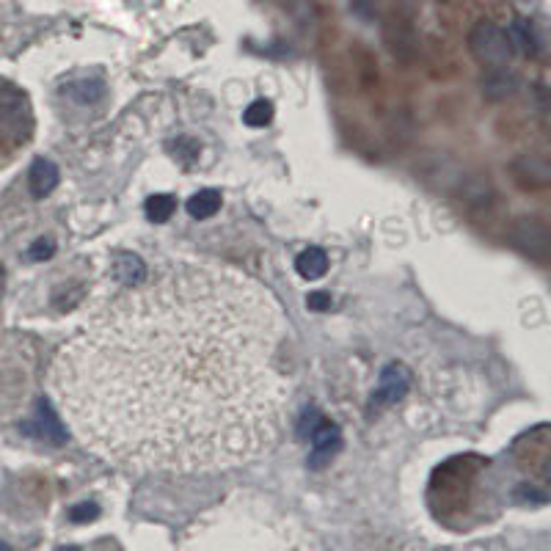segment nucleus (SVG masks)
I'll use <instances>...</instances> for the list:
<instances>
[{"label": "nucleus", "instance_id": "obj_2", "mask_svg": "<svg viewBox=\"0 0 551 551\" xmlns=\"http://www.w3.org/2000/svg\"><path fill=\"white\" fill-rule=\"evenodd\" d=\"M469 50L472 56L485 64V67L499 69L505 67L510 56H513V45L507 34L494 23H477L469 34Z\"/></svg>", "mask_w": 551, "mask_h": 551}, {"label": "nucleus", "instance_id": "obj_10", "mask_svg": "<svg viewBox=\"0 0 551 551\" xmlns=\"http://www.w3.org/2000/svg\"><path fill=\"white\" fill-rule=\"evenodd\" d=\"M116 279L122 284H127V287L144 284V279H147V268H144L141 257H135V254H119V257H116Z\"/></svg>", "mask_w": 551, "mask_h": 551}, {"label": "nucleus", "instance_id": "obj_20", "mask_svg": "<svg viewBox=\"0 0 551 551\" xmlns=\"http://www.w3.org/2000/svg\"><path fill=\"white\" fill-rule=\"evenodd\" d=\"M306 306H309L312 312H326V309H331V295L323 293V290L309 293V298H306Z\"/></svg>", "mask_w": 551, "mask_h": 551}, {"label": "nucleus", "instance_id": "obj_7", "mask_svg": "<svg viewBox=\"0 0 551 551\" xmlns=\"http://www.w3.org/2000/svg\"><path fill=\"white\" fill-rule=\"evenodd\" d=\"M510 174L521 188H546L551 182V169L546 166V160L538 158H516Z\"/></svg>", "mask_w": 551, "mask_h": 551}, {"label": "nucleus", "instance_id": "obj_8", "mask_svg": "<svg viewBox=\"0 0 551 551\" xmlns=\"http://www.w3.org/2000/svg\"><path fill=\"white\" fill-rule=\"evenodd\" d=\"M61 180V174H58V166L53 160L45 158H36L34 166H31V174H28V185H31V193H34V199H45L53 193V188Z\"/></svg>", "mask_w": 551, "mask_h": 551}, {"label": "nucleus", "instance_id": "obj_15", "mask_svg": "<svg viewBox=\"0 0 551 551\" xmlns=\"http://www.w3.org/2000/svg\"><path fill=\"white\" fill-rule=\"evenodd\" d=\"M507 39H510V45L518 47V50H521V53H527V56H535V53H538L535 34H532V28H529L524 20H516V23H513V28H510Z\"/></svg>", "mask_w": 551, "mask_h": 551}, {"label": "nucleus", "instance_id": "obj_4", "mask_svg": "<svg viewBox=\"0 0 551 551\" xmlns=\"http://www.w3.org/2000/svg\"><path fill=\"white\" fill-rule=\"evenodd\" d=\"M408 389H411V370L405 364H389L381 372V383H378V389L372 394L370 414L378 411V408H386V405L400 403L408 394Z\"/></svg>", "mask_w": 551, "mask_h": 551}, {"label": "nucleus", "instance_id": "obj_1", "mask_svg": "<svg viewBox=\"0 0 551 551\" xmlns=\"http://www.w3.org/2000/svg\"><path fill=\"white\" fill-rule=\"evenodd\" d=\"M276 298L232 270L177 265L89 320L50 381L78 439L133 469L196 472L265 455L290 411Z\"/></svg>", "mask_w": 551, "mask_h": 551}, {"label": "nucleus", "instance_id": "obj_18", "mask_svg": "<svg viewBox=\"0 0 551 551\" xmlns=\"http://www.w3.org/2000/svg\"><path fill=\"white\" fill-rule=\"evenodd\" d=\"M53 251H56V243L42 237V240H36L34 246H31V251H28V259H34V262H42V259L53 257Z\"/></svg>", "mask_w": 551, "mask_h": 551}, {"label": "nucleus", "instance_id": "obj_19", "mask_svg": "<svg viewBox=\"0 0 551 551\" xmlns=\"http://www.w3.org/2000/svg\"><path fill=\"white\" fill-rule=\"evenodd\" d=\"M97 513H100V507L89 505V502H83V505L72 507L69 518H72L75 524H83V521H91V518H97Z\"/></svg>", "mask_w": 551, "mask_h": 551}, {"label": "nucleus", "instance_id": "obj_5", "mask_svg": "<svg viewBox=\"0 0 551 551\" xmlns=\"http://www.w3.org/2000/svg\"><path fill=\"white\" fill-rule=\"evenodd\" d=\"M309 439H312V455H309V466L312 469L326 466L334 458V452L342 447V433H339V428L323 417L317 419V425L309 433Z\"/></svg>", "mask_w": 551, "mask_h": 551}, {"label": "nucleus", "instance_id": "obj_12", "mask_svg": "<svg viewBox=\"0 0 551 551\" xmlns=\"http://www.w3.org/2000/svg\"><path fill=\"white\" fill-rule=\"evenodd\" d=\"M221 210V193L213 191V188H207V191H199L196 196H191V202H188V213L193 218H213L215 213Z\"/></svg>", "mask_w": 551, "mask_h": 551}, {"label": "nucleus", "instance_id": "obj_17", "mask_svg": "<svg viewBox=\"0 0 551 551\" xmlns=\"http://www.w3.org/2000/svg\"><path fill=\"white\" fill-rule=\"evenodd\" d=\"M169 149H171V152H174V155H177V158L188 160V163H191V160L199 158V152H202V149H199V144H196L193 138H188V135H182V138H177V141H174V144H171Z\"/></svg>", "mask_w": 551, "mask_h": 551}, {"label": "nucleus", "instance_id": "obj_9", "mask_svg": "<svg viewBox=\"0 0 551 551\" xmlns=\"http://www.w3.org/2000/svg\"><path fill=\"white\" fill-rule=\"evenodd\" d=\"M516 89H518L516 75H513V72H507L505 67L491 69V72L483 78V94L485 97H491V100H505V97H510Z\"/></svg>", "mask_w": 551, "mask_h": 551}, {"label": "nucleus", "instance_id": "obj_3", "mask_svg": "<svg viewBox=\"0 0 551 551\" xmlns=\"http://www.w3.org/2000/svg\"><path fill=\"white\" fill-rule=\"evenodd\" d=\"M510 240L518 251H524L529 257L543 259L549 254V226L543 224L540 218H518L510 226Z\"/></svg>", "mask_w": 551, "mask_h": 551}, {"label": "nucleus", "instance_id": "obj_23", "mask_svg": "<svg viewBox=\"0 0 551 551\" xmlns=\"http://www.w3.org/2000/svg\"><path fill=\"white\" fill-rule=\"evenodd\" d=\"M58 551H78L75 546H67V549H58Z\"/></svg>", "mask_w": 551, "mask_h": 551}, {"label": "nucleus", "instance_id": "obj_6", "mask_svg": "<svg viewBox=\"0 0 551 551\" xmlns=\"http://www.w3.org/2000/svg\"><path fill=\"white\" fill-rule=\"evenodd\" d=\"M25 430L34 433L36 439L53 441V444H61V441L67 439L61 419L56 417L53 405L47 403V400H39V405H36V419L34 422H25Z\"/></svg>", "mask_w": 551, "mask_h": 551}, {"label": "nucleus", "instance_id": "obj_11", "mask_svg": "<svg viewBox=\"0 0 551 551\" xmlns=\"http://www.w3.org/2000/svg\"><path fill=\"white\" fill-rule=\"evenodd\" d=\"M295 268L304 279H320L328 270V254L323 248H306L295 259Z\"/></svg>", "mask_w": 551, "mask_h": 551}, {"label": "nucleus", "instance_id": "obj_16", "mask_svg": "<svg viewBox=\"0 0 551 551\" xmlns=\"http://www.w3.org/2000/svg\"><path fill=\"white\" fill-rule=\"evenodd\" d=\"M270 116H273V105L265 100H257L248 105V111L243 119H246V124H251V127H265V124L270 122Z\"/></svg>", "mask_w": 551, "mask_h": 551}, {"label": "nucleus", "instance_id": "obj_14", "mask_svg": "<svg viewBox=\"0 0 551 551\" xmlns=\"http://www.w3.org/2000/svg\"><path fill=\"white\" fill-rule=\"evenodd\" d=\"M177 210V202L169 193H160V196H152L147 202V218L152 224H166L171 215Z\"/></svg>", "mask_w": 551, "mask_h": 551}, {"label": "nucleus", "instance_id": "obj_22", "mask_svg": "<svg viewBox=\"0 0 551 551\" xmlns=\"http://www.w3.org/2000/svg\"><path fill=\"white\" fill-rule=\"evenodd\" d=\"M0 551H12V549H9V543H3V540H0Z\"/></svg>", "mask_w": 551, "mask_h": 551}, {"label": "nucleus", "instance_id": "obj_13", "mask_svg": "<svg viewBox=\"0 0 551 551\" xmlns=\"http://www.w3.org/2000/svg\"><path fill=\"white\" fill-rule=\"evenodd\" d=\"M64 91H67L72 100L89 105V102L100 100L102 94H105V86H102L100 80H75V83H69Z\"/></svg>", "mask_w": 551, "mask_h": 551}, {"label": "nucleus", "instance_id": "obj_21", "mask_svg": "<svg viewBox=\"0 0 551 551\" xmlns=\"http://www.w3.org/2000/svg\"><path fill=\"white\" fill-rule=\"evenodd\" d=\"M3 284H6V270L0 265V293H3Z\"/></svg>", "mask_w": 551, "mask_h": 551}]
</instances>
